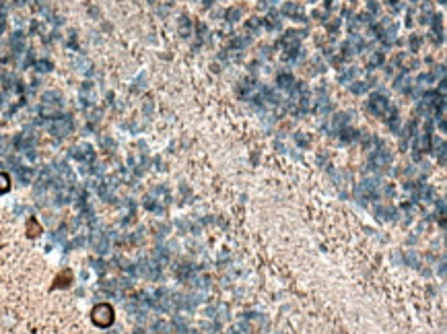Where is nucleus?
<instances>
[{"label": "nucleus", "instance_id": "393cba45", "mask_svg": "<svg viewBox=\"0 0 447 334\" xmlns=\"http://www.w3.org/2000/svg\"><path fill=\"white\" fill-rule=\"evenodd\" d=\"M324 5H326V9L330 11V9H332L334 5H336V3H334V0H324Z\"/></svg>", "mask_w": 447, "mask_h": 334}, {"label": "nucleus", "instance_id": "423d86ee", "mask_svg": "<svg viewBox=\"0 0 447 334\" xmlns=\"http://www.w3.org/2000/svg\"><path fill=\"white\" fill-rule=\"evenodd\" d=\"M282 13L288 19H293V21H305V9L299 3H284Z\"/></svg>", "mask_w": 447, "mask_h": 334}, {"label": "nucleus", "instance_id": "f257e3e1", "mask_svg": "<svg viewBox=\"0 0 447 334\" xmlns=\"http://www.w3.org/2000/svg\"><path fill=\"white\" fill-rule=\"evenodd\" d=\"M303 35H305V31H297V29H290V31H286V33L282 35L280 43L284 46V60H293V58L299 54Z\"/></svg>", "mask_w": 447, "mask_h": 334}, {"label": "nucleus", "instance_id": "412c9836", "mask_svg": "<svg viewBox=\"0 0 447 334\" xmlns=\"http://www.w3.org/2000/svg\"><path fill=\"white\" fill-rule=\"evenodd\" d=\"M260 25H262V19H252V21H248V29H252V31H254V29L258 31Z\"/></svg>", "mask_w": 447, "mask_h": 334}, {"label": "nucleus", "instance_id": "a878e982", "mask_svg": "<svg viewBox=\"0 0 447 334\" xmlns=\"http://www.w3.org/2000/svg\"><path fill=\"white\" fill-rule=\"evenodd\" d=\"M202 5H204V7H210V5H212V0H202Z\"/></svg>", "mask_w": 447, "mask_h": 334}, {"label": "nucleus", "instance_id": "dca6fc26", "mask_svg": "<svg viewBox=\"0 0 447 334\" xmlns=\"http://www.w3.org/2000/svg\"><path fill=\"white\" fill-rule=\"evenodd\" d=\"M346 122H348V114H338L336 118H334V126L336 128H344Z\"/></svg>", "mask_w": 447, "mask_h": 334}, {"label": "nucleus", "instance_id": "6e6552de", "mask_svg": "<svg viewBox=\"0 0 447 334\" xmlns=\"http://www.w3.org/2000/svg\"><path fill=\"white\" fill-rule=\"evenodd\" d=\"M177 29H180V35H182L184 39H188V37L194 33L192 19H190V17H186V15H182V17H180V21H177Z\"/></svg>", "mask_w": 447, "mask_h": 334}, {"label": "nucleus", "instance_id": "2eb2a0df", "mask_svg": "<svg viewBox=\"0 0 447 334\" xmlns=\"http://www.w3.org/2000/svg\"><path fill=\"white\" fill-rule=\"evenodd\" d=\"M350 91H352L354 95H361V93H365V91H367V83H352Z\"/></svg>", "mask_w": 447, "mask_h": 334}, {"label": "nucleus", "instance_id": "b1692460", "mask_svg": "<svg viewBox=\"0 0 447 334\" xmlns=\"http://www.w3.org/2000/svg\"><path fill=\"white\" fill-rule=\"evenodd\" d=\"M50 69H52V64H50V62H39V64H37V71H43V73H46V71H50Z\"/></svg>", "mask_w": 447, "mask_h": 334}, {"label": "nucleus", "instance_id": "9b49d317", "mask_svg": "<svg viewBox=\"0 0 447 334\" xmlns=\"http://www.w3.org/2000/svg\"><path fill=\"white\" fill-rule=\"evenodd\" d=\"M354 137H356V132H354L352 128H340V141L348 143V141H352Z\"/></svg>", "mask_w": 447, "mask_h": 334}, {"label": "nucleus", "instance_id": "4be33fe9", "mask_svg": "<svg viewBox=\"0 0 447 334\" xmlns=\"http://www.w3.org/2000/svg\"><path fill=\"white\" fill-rule=\"evenodd\" d=\"M418 46H420V37H418V35H412V37H410V48H412V52H416Z\"/></svg>", "mask_w": 447, "mask_h": 334}, {"label": "nucleus", "instance_id": "a211bd4d", "mask_svg": "<svg viewBox=\"0 0 447 334\" xmlns=\"http://www.w3.org/2000/svg\"><path fill=\"white\" fill-rule=\"evenodd\" d=\"M354 75H356V71H354V69H348L346 73H342V75L338 77V81H340V83H348V81L354 79Z\"/></svg>", "mask_w": 447, "mask_h": 334}, {"label": "nucleus", "instance_id": "20e7f679", "mask_svg": "<svg viewBox=\"0 0 447 334\" xmlns=\"http://www.w3.org/2000/svg\"><path fill=\"white\" fill-rule=\"evenodd\" d=\"M390 153L386 151V149H375L373 153H371V159H369V167L371 169H382V167H386L388 163H390Z\"/></svg>", "mask_w": 447, "mask_h": 334}, {"label": "nucleus", "instance_id": "f3484780", "mask_svg": "<svg viewBox=\"0 0 447 334\" xmlns=\"http://www.w3.org/2000/svg\"><path fill=\"white\" fill-rule=\"evenodd\" d=\"M382 62H384V54H382V52H375L373 58L369 60V69H373V66H379Z\"/></svg>", "mask_w": 447, "mask_h": 334}, {"label": "nucleus", "instance_id": "f03ea898", "mask_svg": "<svg viewBox=\"0 0 447 334\" xmlns=\"http://www.w3.org/2000/svg\"><path fill=\"white\" fill-rule=\"evenodd\" d=\"M367 107H369V111L373 116H386L388 109H390V99L386 95H382V93H373Z\"/></svg>", "mask_w": 447, "mask_h": 334}, {"label": "nucleus", "instance_id": "1a4fd4ad", "mask_svg": "<svg viewBox=\"0 0 447 334\" xmlns=\"http://www.w3.org/2000/svg\"><path fill=\"white\" fill-rule=\"evenodd\" d=\"M276 85L280 87V89H293L295 87V79H293V75H288V73H282V75H278V79H276Z\"/></svg>", "mask_w": 447, "mask_h": 334}, {"label": "nucleus", "instance_id": "9d476101", "mask_svg": "<svg viewBox=\"0 0 447 334\" xmlns=\"http://www.w3.org/2000/svg\"><path fill=\"white\" fill-rule=\"evenodd\" d=\"M388 126H390V130H394V132H398V128H400V116H398L396 109H392V114H390V118H388Z\"/></svg>", "mask_w": 447, "mask_h": 334}, {"label": "nucleus", "instance_id": "ddd939ff", "mask_svg": "<svg viewBox=\"0 0 447 334\" xmlns=\"http://www.w3.org/2000/svg\"><path fill=\"white\" fill-rule=\"evenodd\" d=\"M239 19H241V9L233 7V9L227 11V21H231V23H233V21H239Z\"/></svg>", "mask_w": 447, "mask_h": 334}, {"label": "nucleus", "instance_id": "aec40b11", "mask_svg": "<svg viewBox=\"0 0 447 334\" xmlns=\"http://www.w3.org/2000/svg\"><path fill=\"white\" fill-rule=\"evenodd\" d=\"M295 141L299 143V147H309V137H303V132H297Z\"/></svg>", "mask_w": 447, "mask_h": 334}, {"label": "nucleus", "instance_id": "7ed1b4c3", "mask_svg": "<svg viewBox=\"0 0 447 334\" xmlns=\"http://www.w3.org/2000/svg\"><path fill=\"white\" fill-rule=\"evenodd\" d=\"M91 318H93V322H95L97 326H109L111 322H114V311H111L109 305L103 303V305H97V307L93 309Z\"/></svg>", "mask_w": 447, "mask_h": 334}, {"label": "nucleus", "instance_id": "39448f33", "mask_svg": "<svg viewBox=\"0 0 447 334\" xmlns=\"http://www.w3.org/2000/svg\"><path fill=\"white\" fill-rule=\"evenodd\" d=\"M363 48H365V41H363L359 35H352L348 41H344V46H342L344 58H350L352 54H359Z\"/></svg>", "mask_w": 447, "mask_h": 334}, {"label": "nucleus", "instance_id": "5701e85b", "mask_svg": "<svg viewBox=\"0 0 447 334\" xmlns=\"http://www.w3.org/2000/svg\"><path fill=\"white\" fill-rule=\"evenodd\" d=\"M439 161H441V165H445V143L439 145Z\"/></svg>", "mask_w": 447, "mask_h": 334}, {"label": "nucleus", "instance_id": "6ab92c4d", "mask_svg": "<svg viewBox=\"0 0 447 334\" xmlns=\"http://www.w3.org/2000/svg\"><path fill=\"white\" fill-rule=\"evenodd\" d=\"M248 43H250V37H235L231 46L233 48H243V46H248Z\"/></svg>", "mask_w": 447, "mask_h": 334}, {"label": "nucleus", "instance_id": "4468645a", "mask_svg": "<svg viewBox=\"0 0 447 334\" xmlns=\"http://www.w3.org/2000/svg\"><path fill=\"white\" fill-rule=\"evenodd\" d=\"M9 188H11V182H9V175H7V173H3V171H0V194H3V192H7Z\"/></svg>", "mask_w": 447, "mask_h": 334}, {"label": "nucleus", "instance_id": "f8f14e48", "mask_svg": "<svg viewBox=\"0 0 447 334\" xmlns=\"http://www.w3.org/2000/svg\"><path fill=\"white\" fill-rule=\"evenodd\" d=\"M408 87H410V79H408V77H400V79L396 81V89H398V91H408Z\"/></svg>", "mask_w": 447, "mask_h": 334}, {"label": "nucleus", "instance_id": "0eeeda50", "mask_svg": "<svg viewBox=\"0 0 447 334\" xmlns=\"http://www.w3.org/2000/svg\"><path fill=\"white\" fill-rule=\"evenodd\" d=\"M50 130H52V135H56V137H64V135H68V132L72 130V122L68 118H58V120L52 122Z\"/></svg>", "mask_w": 447, "mask_h": 334}]
</instances>
